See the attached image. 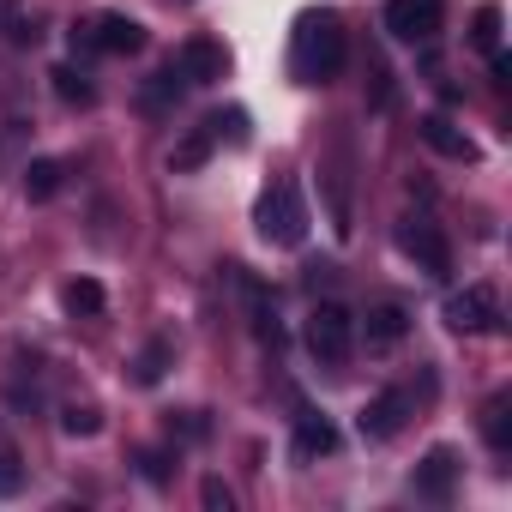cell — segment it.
<instances>
[{"instance_id": "1", "label": "cell", "mask_w": 512, "mask_h": 512, "mask_svg": "<svg viewBox=\"0 0 512 512\" xmlns=\"http://www.w3.org/2000/svg\"><path fill=\"white\" fill-rule=\"evenodd\" d=\"M338 67H344V25H338V13L332 7L302 13L296 31H290V73L302 85H326Z\"/></svg>"}, {"instance_id": "2", "label": "cell", "mask_w": 512, "mask_h": 512, "mask_svg": "<svg viewBox=\"0 0 512 512\" xmlns=\"http://www.w3.org/2000/svg\"><path fill=\"white\" fill-rule=\"evenodd\" d=\"M253 223H260V235L272 247H302L308 241V199L296 181H272L260 193V205H253Z\"/></svg>"}, {"instance_id": "3", "label": "cell", "mask_w": 512, "mask_h": 512, "mask_svg": "<svg viewBox=\"0 0 512 512\" xmlns=\"http://www.w3.org/2000/svg\"><path fill=\"white\" fill-rule=\"evenodd\" d=\"M73 49L79 55H139L145 49V25L127 13H97L85 25H73Z\"/></svg>"}, {"instance_id": "4", "label": "cell", "mask_w": 512, "mask_h": 512, "mask_svg": "<svg viewBox=\"0 0 512 512\" xmlns=\"http://www.w3.org/2000/svg\"><path fill=\"white\" fill-rule=\"evenodd\" d=\"M308 350L326 362V368H344L350 350H356V314L344 302H320L308 314Z\"/></svg>"}, {"instance_id": "5", "label": "cell", "mask_w": 512, "mask_h": 512, "mask_svg": "<svg viewBox=\"0 0 512 512\" xmlns=\"http://www.w3.org/2000/svg\"><path fill=\"white\" fill-rule=\"evenodd\" d=\"M446 25V0H386V31L398 43H434Z\"/></svg>"}, {"instance_id": "6", "label": "cell", "mask_w": 512, "mask_h": 512, "mask_svg": "<svg viewBox=\"0 0 512 512\" xmlns=\"http://www.w3.org/2000/svg\"><path fill=\"white\" fill-rule=\"evenodd\" d=\"M398 247L410 253V260H416L428 278H446V272H452V247H446V235H440V223H434V217H404Z\"/></svg>"}, {"instance_id": "7", "label": "cell", "mask_w": 512, "mask_h": 512, "mask_svg": "<svg viewBox=\"0 0 512 512\" xmlns=\"http://www.w3.org/2000/svg\"><path fill=\"white\" fill-rule=\"evenodd\" d=\"M446 326L452 332H494L500 326V296L488 290V284H464L458 296H446Z\"/></svg>"}, {"instance_id": "8", "label": "cell", "mask_w": 512, "mask_h": 512, "mask_svg": "<svg viewBox=\"0 0 512 512\" xmlns=\"http://www.w3.org/2000/svg\"><path fill=\"white\" fill-rule=\"evenodd\" d=\"M410 410H416V398H410L404 386H392V392H380V398H368V404H362L356 428H362V440H392V434L410 422Z\"/></svg>"}, {"instance_id": "9", "label": "cell", "mask_w": 512, "mask_h": 512, "mask_svg": "<svg viewBox=\"0 0 512 512\" xmlns=\"http://www.w3.org/2000/svg\"><path fill=\"white\" fill-rule=\"evenodd\" d=\"M181 79L187 85H217V79H229V49L223 43H211V37H193L187 49H181Z\"/></svg>"}, {"instance_id": "10", "label": "cell", "mask_w": 512, "mask_h": 512, "mask_svg": "<svg viewBox=\"0 0 512 512\" xmlns=\"http://www.w3.org/2000/svg\"><path fill=\"white\" fill-rule=\"evenodd\" d=\"M290 452L308 464V458H332L338 452V422L320 416V410H302L296 416V434H290Z\"/></svg>"}, {"instance_id": "11", "label": "cell", "mask_w": 512, "mask_h": 512, "mask_svg": "<svg viewBox=\"0 0 512 512\" xmlns=\"http://www.w3.org/2000/svg\"><path fill=\"white\" fill-rule=\"evenodd\" d=\"M422 139H428L440 157H452V163H476V139H470L452 115H422Z\"/></svg>"}, {"instance_id": "12", "label": "cell", "mask_w": 512, "mask_h": 512, "mask_svg": "<svg viewBox=\"0 0 512 512\" xmlns=\"http://www.w3.org/2000/svg\"><path fill=\"white\" fill-rule=\"evenodd\" d=\"M452 482H458V452H452V446H434V452L416 464V494L452 500Z\"/></svg>"}, {"instance_id": "13", "label": "cell", "mask_w": 512, "mask_h": 512, "mask_svg": "<svg viewBox=\"0 0 512 512\" xmlns=\"http://www.w3.org/2000/svg\"><path fill=\"white\" fill-rule=\"evenodd\" d=\"M404 332H410V314H404L398 302H380V308H368V320H362L368 350H392V344H404Z\"/></svg>"}, {"instance_id": "14", "label": "cell", "mask_w": 512, "mask_h": 512, "mask_svg": "<svg viewBox=\"0 0 512 512\" xmlns=\"http://www.w3.org/2000/svg\"><path fill=\"white\" fill-rule=\"evenodd\" d=\"M211 151H217V133H211V121H199V127H187V139L169 151V169H175V175H193V169L211 163Z\"/></svg>"}, {"instance_id": "15", "label": "cell", "mask_w": 512, "mask_h": 512, "mask_svg": "<svg viewBox=\"0 0 512 512\" xmlns=\"http://www.w3.org/2000/svg\"><path fill=\"white\" fill-rule=\"evenodd\" d=\"M169 362H175V344H169V338H151V344L133 356V380H139V386H157V380L169 374Z\"/></svg>"}, {"instance_id": "16", "label": "cell", "mask_w": 512, "mask_h": 512, "mask_svg": "<svg viewBox=\"0 0 512 512\" xmlns=\"http://www.w3.org/2000/svg\"><path fill=\"white\" fill-rule=\"evenodd\" d=\"M482 440L506 458L512 452V404L506 398H488V410H482Z\"/></svg>"}, {"instance_id": "17", "label": "cell", "mask_w": 512, "mask_h": 512, "mask_svg": "<svg viewBox=\"0 0 512 512\" xmlns=\"http://www.w3.org/2000/svg\"><path fill=\"white\" fill-rule=\"evenodd\" d=\"M49 79H55V97H61V103H73V109H91V103H97V85H91L79 67H55Z\"/></svg>"}, {"instance_id": "18", "label": "cell", "mask_w": 512, "mask_h": 512, "mask_svg": "<svg viewBox=\"0 0 512 512\" xmlns=\"http://www.w3.org/2000/svg\"><path fill=\"white\" fill-rule=\"evenodd\" d=\"M61 302H67V314H85V320L109 308V296H103V284H97V278H73V284L61 290Z\"/></svg>"}, {"instance_id": "19", "label": "cell", "mask_w": 512, "mask_h": 512, "mask_svg": "<svg viewBox=\"0 0 512 512\" xmlns=\"http://www.w3.org/2000/svg\"><path fill=\"white\" fill-rule=\"evenodd\" d=\"M187 91V79H181V67H163V73H151L145 79V109H175V97Z\"/></svg>"}, {"instance_id": "20", "label": "cell", "mask_w": 512, "mask_h": 512, "mask_svg": "<svg viewBox=\"0 0 512 512\" xmlns=\"http://www.w3.org/2000/svg\"><path fill=\"white\" fill-rule=\"evenodd\" d=\"M61 175H67V169H61L55 157H37V163L25 169V193H31V199H55V193H61Z\"/></svg>"}, {"instance_id": "21", "label": "cell", "mask_w": 512, "mask_h": 512, "mask_svg": "<svg viewBox=\"0 0 512 512\" xmlns=\"http://www.w3.org/2000/svg\"><path fill=\"white\" fill-rule=\"evenodd\" d=\"M19 488H25V458L13 440H0V500H13Z\"/></svg>"}, {"instance_id": "22", "label": "cell", "mask_w": 512, "mask_h": 512, "mask_svg": "<svg viewBox=\"0 0 512 512\" xmlns=\"http://www.w3.org/2000/svg\"><path fill=\"white\" fill-rule=\"evenodd\" d=\"M61 428H67L73 440H91V434L103 428V410H97V404H67V410H61Z\"/></svg>"}, {"instance_id": "23", "label": "cell", "mask_w": 512, "mask_h": 512, "mask_svg": "<svg viewBox=\"0 0 512 512\" xmlns=\"http://www.w3.org/2000/svg\"><path fill=\"white\" fill-rule=\"evenodd\" d=\"M500 25H506V19H500V7H482V13H476V25H470V43H476L482 55H494V49H500Z\"/></svg>"}, {"instance_id": "24", "label": "cell", "mask_w": 512, "mask_h": 512, "mask_svg": "<svg viewBox=\"0 0 512 512\" xmlns=\"http://www.w3.org/2000/svg\"><path fill=\"white\" fill-rule=\"evenodd\" d=\"M139 476L145 482H169V458L163 452H139Z\"/></svg>"}, {"instance_id": "25", "label": "cell", "mask_w": 512, "mask_h": 512, "mask_svg": "<svg viewBox=\"0 0 512 512\" xmlns=\"http://www.w3.org/2000/svg\"><path fill=\"white\" fill-rule=\"evenodd\" d=\"M199 500H205L211 512H229V506H235V500H229V488H223L217 476H205V488H199Z\"/></svg>"}]
</instances>
